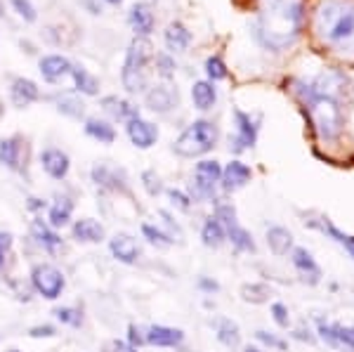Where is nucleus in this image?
Here are the masks:
<instances>
[{
    "label": "nucleus",
    "mask_w": 354,
    "mask_h": 352,
    "mask_svg": "<svg viewBox=\"0 0 354 352\" xmlns=\"http://www.w3.org/2000/svg\"><path fill=\"white\" fill-rule=\"evenodd\" d=\"M71 66H73L71 62L62 55H48L41 59V73L45 81H50V83H57L59 78H64L66 73H71Z\"/></svg>",
    "instance_id": "a211bd4d"
},
{
    "label": "nucleus",
    "mask_w": 354,
    "mask_h": 352,
    "mask_svg": "<svg viewBox=\"0 0 354 352\" xmlns=\"http://www.w3.org/2000/svg\"><path fill=\"white\" fill-rule=\"evenodd\" d=\"M104 3H109V5H118V3H123V0H104Z\"/></svg>",
    "instance_id": "6e6d98bb"
},
{
    "label": "nucleus",
    "mask_w": 354,
    "mask_h": 352,
    "mask_svg": "<svg viewBox=\"0 0 354 352\" xmlns=\"http://www.w3.org/2000/svg\"><path fill=\"white\" fill-rule=\"evenodd\" d=\"M109 251L113 258L118 260V263L123 265H135L137 260L142 258V248L140 243H137L135 237L125 234V232H121V234H113L111 241H109Z\"/></svg>",
    "instance_id": "6e6552de"
},
{
    "label": "nucleus",
    "mask_w": 354,
    "mask_h": 352,
    "mask_svg": "<svg viewBox=\"0 0 354 352\" xmlns=\"http://www.w3.org/2000/svg\"><path fill=\"white\" fill-rule=\"evenodd\" d=\"M55 317L64 326H71V328H78V326L83 324V312L78 310V308H71V305H66V308H57Z\"/></svg>",
    "instance_id": "c9c22d12"
},
{
    "label": "nucleus",
    "mask_w": 354,
    "mask_h": 352,
    "mask_svg": "<svg viewBox=\"0 0 354 352\" xmlns=\"http://www.w3.org/2000/svg\"><path fill=\"white\" fill-rule=\"evenodd\" d=\"M153 59V48L147 38L137 36L128 48L125 55V64H123V88L128 93H140L147 88V64Z\"/></svg>",
    "instance_id": "20e7f679"
},
{
    "label": "nucleus",
    "mask_w": 354,
    "mask_h": 352,
    "mask_svg": "<svg viewBox=\"0 0 354 352\" xmlns=\"http://www.w3.org/2000/svg\"><path fill=\"white\" fill-rule=\"evenodd\" d=\"M192 100H194V104H196V109H201V111L210 109V106L215 104V100H218V90H215L213 81H198V83H194Z\"/></svg>",
    "instance_id": "393cba45"
},
{
    "label": "nucleus",
    "mask_w": 354,
    "mask_h": 352,
    "mask_svg": "<svg viewBox=\"0 0 354 352\" xmlns=\"http://www.w3.org/2000/svg\"><path fill=\"white\" fill-rule=\"evenodd\" d=\"M168 198L173 201V206L180 208V211H189L192 208V198L180 189H168Z\"/></svg>",
    "instance_id": "37998d69"
},
{
    "label": "nucleus",
    "mask_w": 354,
    "mask_h": 352,
    "mask_svg": "<svg viewBox=\"0 0 354 352\" xmlns=\"http://www.w3.org/2000/svg\"><path fill=\"white\" fill-rule=\"evenodd\" d=\"M165 45H168V50H173V53H182V50L189 48L192 43V33L187 31L185 24H180V21H173L168 28H165Z\"/></svg>",
    "instance_id": "b1692460"
},
{
    "label": "nucleus",
    "mask_w": 354,
    "mask_h": 352,
    "mask_svg": "<svg viewBox=\"0 0 354 352\" xmlns=\"http://www.w3.org/2000/svg\"><path fill=\"white\" fill-rule=\"evenodd\" d=\"M218 223L225 227V230H230V227H234V225H239L236 223V211H234V206L232 203H218L215 206V215H213Z\"/></svg>",
    "instance_id": "e433bc0d"
},
{
    "label": "nucleus",
    "mask_w": 354,
    "mask_h": 352,
    "mask_svg": "<svg viewBox=\"0 0 354 352\" xmlns=\"http://www.w3.org/2000/svg\"><path fill=\"white\" fill-rule=\"evenodd\" d=\"M267 246L274 255H286L293 251V234L286 227H270L267 230Z\"/></svg>",
    "instance_id": "412c9836"
},
{
    "label": "nucleus",
    "mask_w": 354,
    "mask_h": 352,
    "mask_svg": "<svg viewBox=\"0 0 354 352\" xmlns=\"http://www.w3.org/2000/svg\"><path fill=\"white\" fill-rule=\"evenodd\" d=\"M201 239L208 248H218L227 239V230L215 218H208L201 227Z\"/></svg>",
    "instance_id": "cd10ccee"
},
{
    "label": "nucleus",
    "mask_w": 354,
    "mask_h": 352,
    "mask_svg": "<svg viewBox=\"0 0 354 352\" xmlns=\"http://www.w3.org/2000/svg\"><path fill=\"white\" fill-rule=\"evenodd\" d=\"M104 352H137V348H133L128 340L113 338V340H109V343L104 345Z\"/></svg>",
    "instance_id": "49530a36"
},
{
    "label": "nucleus",
    "mask_w": 354,
    "mask_h": 352,
    "mask_svg": "<svg viewBox=\"0 0 354 352\" xmlns=\"http://www.w3.org/2000/svg\"><path fill=\"white\" fill-rule=\"evenodd\" d=\"M31 237L36 239L38 243H41L43 248H48V251H55L57 246L62 243V237L57 234V232L50 227L45 220H41V218H36L31 223Z\"/></svg>",
    "instance_id": "4be33fe9"
},
{
    "label": "nucleus",
    "mask_w": 354,
    "mask_h": 352,
    "mask_svg": "<svg viewBox=\"0 0 354 352\" xmlns=\"http://www.w3.org/2000/svg\"><path fill=\"white\" fill-rule=\"evenodd\" d=\"M102 106H104V111L111 113L116 121H125V123H128L130 118L140 116L137 106H133L130 102H125V100H118V98H104V100H102Z\"/></svg>",
    "instance_id": "a878e982"
},
{
    "label": "nucleus",
    "mask_w": 354,
    "mask_h": 352,
    "mask_svg": "<svg viewBox=\"0 0 354 352\" xmlns=\"http://www.w3.org/2000/svg\"><path fill=\"white\" fill-rule=\"evenodd\" d=\"M156 64L161 66V69H158V71H161V76H165V78H170V76H173L175 62L170 59L168 55H158V57H156Z\"/></svg>",
    "instance_id": "09e8293b"
},
{
    "label": "nucleus",
    "mask_w": 354,
    "mask_h": 352,
    "mask_svg": "<svg viewBox=\"0 0 354 352\" xmlns=\"http://www.w3.org/2000/svg\"><path fill=\"white\" fill-rule=\"evenodd\" d=\"M241 300L243 303H250V305H262L267 303L272 296V288L267 284H260V281H253V284H243L241 286Z\"/></svg>",
    "instance_id": "c85d7f7f"
},
{
    "label": "nucleus",
    "mask_w": 354,
    "mask_h": 352,
    "mask_svg": "<svg viewBox=\"0 0 354 352\" xmlns=\"http://www.w3.org/2000/svg\"><path fill=\"white\" fill-rule=\"evenodd\" d=\"M128 343L133 345V348H140V345L147 343V331L142 326L137 324H130L128 326Z\"/></svg>",
    "instance_id": "c03bdc74"
},
{
    "label": "nucleus",
    "mask_w": 354,
    "mask_h": 352,
    "mask_svg": "<svg viewBox=\"0 0 354 352\" xmlns=\"http://www.w3.org/2000/svg\"><path fill=\"white\" fill-rule=\"evenodd\" d=\"M295 338H300V340H307V343H314V336L310 331H305V328H298V331L293 333Z\"/></svg>",
    "instance_id": "3c124183"
},
{
    "label": "nucleus",
    "mask_w": 354,
    "mask_h": 352,
    "mask_svg": "<svg viewBox=\"0 0 354 352\" xmlns=\"http://www.w3.org/2000/svg\"><path fill=\"white\" fill-rule=\"evenodd\" d=\"M215 142H218V128H215V123L194 121L192 126L175 140L173 149H175V154H180L185 158H194L213 149Z\"/></svg>",
    "instance_id": "39448f33"
},
{
    "label": "nucleus",
    "mask_w": 354,
    "mask_h": 352,
    "mask_svg": "<svg viewBox=\"0 0 354 352\" xmlns=\"http://www.w3.org/2000/svg\"><path fill=\"white\" fill-rule=\"evenodd\" d=\"M205 73H208L210 81H222V78H227L225 62H222L220 57H208V59H205Z\"/></svg>",
    "instance_id": "4c0bfd02"
},
{
    "label": "nucleus",
    "mask_w": 354,
    "mask_h": 352,
    "mask_svg": "<svg viewBox=\"0 0 354 352\" xmlns=\"http://www.w3.org/2000/svg\"><path fill=\"white\" fill-rule=\"evenodd\" d=\"M71 234H73V239L81 243H100V241H104V227L93 218H81L73 223Z\"/></svg>",
    "instance_id": "2eb2a0df"
},
{
    "label": "nucleus",
    "mask_w": 354,
    "mask_h": 352,
    "mask_svg": "<svg viewBox=\"0 0 354 352\" xmlns=\"http://www.w3.org/2000/svg\"><path fill=\"white\" fill-rule=\"evenodd\" d=\"M41 166L53 180H64L68 175V168H71V161H68V156L62 149L50 147V149H45L41 154Z\"/></svg>",
    "instance_id": "f8f14e48"
},
{
    "label": "nucleus",
    "mask_w": 354,
    "mask_h": 352,
    "mask_svg": "<svg viewBox=\"0 0 354 352\" xmlns=\"http://www.w3.org/2000/svg\"><path fill=\"white\" fill-rule=\"evenodd\" d=\"M10 95H12V102L17 106H28L41 98V90H38V85L33 81H28V78H15Z\"/></svg>",
    "instance_id": "6ab92c4d"
},
{
    "label": "nucleus",
    "mask_w": 354,
    "mask_h": 352,
    "mask_svg": "<svg viewBox=\"0 0 354 352\" xmlns=\"http://www.w3.org/2000/svg\"><path fill=\"white\" fill-rule=\"evenodd\" d=\"M177 104V90L168 88V85H156L147 93V106L151 111H170Z\"/></svg>",
    "instance_id": "f3484780"
},
{
    "label": "nucleus",
    "mask_w": 354,
    "mask_h": 352,
    "mask_svg": "<svg viewBox=\"0 0 354 352\" xmlns=\"http://www.w3.org/2000/svg\"><path fill=\"white\" fill-rule=\"evenodd\" d=\"M342 76L338 73H324L312 83H300L298 93L310 109V118L317 133L324 140H335L342 130V106H340V88Z\"/></svg>",
    "instance_id": "f257e3e1"
},
{
    "label": "nucleus",
    "mask_w": 354,
    "mask_h": 352,
    "mask_svg": "<svg viewBox=\"0 0 354 352\" xmlns=\"http://www.w3.org/2000/svg\"><path fill=\"white\" fill-rule=\"evenodd\" d=\"M215 331H218V340L227 348H239L241 343V331H239V324L232 319H218L215 324Z\"/></svg>",
    "instance_id": "c756f323"
},
{
    "label": "nucleus",
    "mask_w": 354,
    "mask_h": 352,
    "mask_svg": "<svg viewBox=\"0 0 354 352\" xmlns=\"http://www.w3.org/2000/svg\"><path fill=\"white\" fill-rule=\"evenodd\" d=\"M5 352H21V350H15V348H12V350H5Z\"/></svg>",
    "instance_id": "13d9d810"
},
{
    "label": "nucleus",
    "mask_w": 354,
    "mask_h": 352,
    "mask_svg": "<svg viewBox=\"0 0 354 352\" xmlns=\"http://www.w3.org/2000/svg\"><path fill=\"white\" fill-rule=\"evenodd\" d=\"M222 187H225L227 192H236L241 189L250 183V168L245 166L241 161H232L227 163V168L222 170V178H220Z\"/></svg>",
    "instance_id": "4468645a"
},
{
    "label": "nucleus",
    "mask_w": 354,
    "mask_h": 352,
    "mask_svg": "<svg viewBox=\"0 0 354 352\" xmlns=\"http://www.w3.org/2000/svg\"><path fill=\"white\" fill-rule=\"evenodd\" d=\"M198 286H201L203 291H218V281H210V279H201Z\"/></svg>",
    "instance_id": "603ef678"
},
{
    "label": "nucleus",
    "mask_w": 354,
    "mask_h": 352,
    "mask_svg": "<svg viewBox=\"0 0 354 352\" xmlns=\"http://www.w3.org/2000/svg\"><path fill=\"white\" fill-rule=\"evenodd\" d=\"M5 268V251H0V270Z\"/></svg>",
    "instance_id": "5fc2aeb1"
},
{
    "label": "nucleus",
    "mask_w": 354,
    "mask_h": 352,
    "mask_svg": "<svg viewBox=\"0 0 354 352\" xmlns=\"http://www.w3.org/2000/svg\"><path fill=\"white\" fill-rule=\"evenodd\" d=\"M255 338L260 340V343H265L267 348H277V350H286L288 343L281 338H277L274 333H267V331H255Z\"/></svg>",
    "instance_id": "a19ab883"
},
{
    "label": "nucleus",
    "mask_w": 354,
    "mask_h": 352,
    "mask_svg": "<svg viewBox=\"0 0 354 352\" xmlns=\"http://www.w3.org/2000/svg\"><path fill=\"white\" fill-rule=\"evenodd\" d=\"M12 5L26 21H36V10H33V5L28 0H12Z\"/></svg>",
    "instance_id": "a18cd8bd"
},
{
    "label": "nucleus",
    "mask_w": 354,
    "mask_h": 352,
    "mask_svg": "<svg viewBox=\"0 0 354 352\" xmlns=\"http://www.w3.org/2000/svg\"><path fill=\"white\" fill-rule=\"evenodd\" d=\"M45 203L41 201V198H28V208H43Z\"/></svg>",
    "instance_id": "864d4df0"
},
{
    "label": "nucleus",
    "mask_w": 354,
    "mask_h": 352,
    "mask_svg": "<svg viewBox=\"0 0 354 352\" xmlns=\"http://www.w3.org/2000/svg\"><path fill=\"white\" fill-rule=\"evenodd\" d=\"M227 239L232 241V246L236 248V251H250V253L255 251L253 237H250V232H248V230H243L241 225L230 227V230H227Z\"/></svg>",
    "instance_id": "7c9ffc66"
},
{
    "label": "nucleus",
    "mask_w": 354,
    "mask_h": 352,
    "mask_svg": "<svg viewBox=\"0 0 354 352\" xmlns=\"http://www.w3.org/2000/svg\"><path fill=\"white\" fill-rule=\"evenodd\" d=\"M125 130H128V138L137 149H149V147L156 145V140H158V128L153 126L151 121H145L142 116L130 118Z\"/></svg>",
    "instance_id": "1a4fd4ad"
},
{
    "label": "nucleus",
    "mask_w": 354,
    "mask_h": 352,
    "mask_svg": "<svg viewBox=\"0 0 354 352\" xmlns=\"http://www.w3.org/2000/svg\"><path fill=\"white\" fill-rule=\"evenodd\" d=\"M85 133L93 140L102 142V145H111V142L116 140V130H113L111 123L100 121V118H88V121H85Z\"/></svg>",
    "instance_id": "bb28decb"
},
{
    "label": "nucleus",
    "mask_w": 354,
    "mask_h": 352,
    "mask_svg": "<svg viewBox=\"0 0 354 352\" xmlns=\"http://www.w3.org/2000/svg\"><path fill=\"white\" fill-rule=\"evenodd\" d=\"M71 76H73V81H76V88L81 90L83 95L100 93V83H97V78L90 76V73L85 69H81V66H71Z\"/></svg>",
    "instance_id": "2f4dec72"
},
{
    "label": "nucleus",
    "mask_w": 354,
    "mask_h": 352,
    "mask_svg": "<svg viewBox=\"0 0 354 352\" xmlns=\"http://www.w3.org/2000/svg\"><path fill=\"white\" fill-rule=\"evenodd\" d=\"M128 19H130V26H133V31L140 38H147L153 31V12H151L149 5L135 3L133 8H130V17H128Z\"/></svg>",
    "instance_id": "dca6fc26"
},
{
    "label": "nucleus",
    "mask_w": 354,
    "mask_h": 352,
    "mask_svg": "<svg viewBox=\"0 0 354 352\" xmlns=\"http://www.w3.org/2000/svg\"><path fill=\"white\" fill-rule=\"evenodd\" d=\"M272 317H274V322H277L281 328H288L290 324V315H288V308L283 303H274L272 305Z\"/></svg>",
    "instance_id": "79ce46f5"
},
{
    "label": "nucleus",
    "mask_w": 354,
    "mask_h": 352,
    "mask_svg": "<svg viewBox=\"0 0 354 352\" xmlns=\"http://www.w3.org/2000/svg\"><path fill=\"white\" fill-rule=\"evenodd\" d=\"M12 246V234L10 232H0V251H8Z\"/></svg>",
    "instance_id": "8fccbe9b"
},
{
    "label": "nucleus",
    "mask_w": 354,
    "mask_h": 352,
    "mask_svg": "<svg viewBox=\"0 0 354 352\" xmlns=\"http://www.w3.org/2000/svg\"><path fill=\"white\" fill-rule=\"evenodd\" d=\"M142 183H145V189L149 196H158L163 192V185H161V178H158L153 170H145L142 173Z\"/></svg>",
    "instance_id": "ea45409f"
},
{
    "label": "nucleus",
    "mask_w": 354,
    "mask_h": 352,
    "mask_svg": "<svg viewBox=\"0 0 354 352\" xmlns=\"http://www.w3.org/2000/svg\"><path fill=\"white\" fill-rule=\"evenodd\" d=\"M243 352H262V350H258V348H245Z\"/></svg>",
    "instance_id": "4d7b16f0"
},
{
    "label": "nucleus",
    "mask_w": 354,
    "mask_h": 352,
    "mask_svg": "<svg viewBox=\"0 0 354 352\" xmlns=\"http://www.w3.org/2000/svg\"><path fill=\"white\" fill-rule=\"evenodd\" d=\"M142 234H145V239L153 243V246H158V248H168V246H173V239L168 237V232H163V230H158V227H153L149 223H145L142 225Z\"/></svg>",
    "instance_id": "f704fd0d"
},
{
    "label": "nucleus",
    "mask_w": 354,
    "mask_h": 352,
    "mask_svg": "<svg viewBox=\"0 0 354 352\" xmlns=\"http://www.w3.org/2000/svg\"><path fill=\"white\" fill-rule=\"evenodd\" d=\"M319 230H322L324 234H328L330 239L338 241L340 246H345V251L354 258V237L352 234H345V232H340L338 227L330 223V220H324V223H319Z\"/></svg>",
    "instance_id": "473e14b6"
},
{
    "label": "nucleus",
    "mask_w": 354,
    "mask_h": 352,
    "mask_svg": "<svg viewBox=\"0 0 354 352\" xmlns=\"http://www.w3.org/2000/svg\"><path fill=\"white\" fill-rule=\"evenodd\" d=\"M317 31L328 45L354 50V5L324 3L317 12Z\"/></svg>",
    "instance_id": "7ed1b4c3"
},
{
    "label": "nucleus",
    "mask_w": 354,
    "mask_h": 352,
    "mask_svg": "<svg viewBox=\"0 0 354 352\" xmlns=\"http://www.w3.org/2000/svg\"><path fill=\"white\" fill-rule=\"evenodd\" d=\"M290 260H293V268L298 270V275L302 277V281H307V284H319L322 281V268L317 265V260L312 258V253L307 251V248H293L290 251Z\"/></svg>",
    "instance_id": "9d476101"
},
{
    "label": "nucleus",
    "mask_w": 354,
    "mask_h": 352,
    "mask_svg": "<svg viewBox=\"0 0 354 352\" xmlns=\"http://www.w3.org/2000/svg\"><path fill=\"white\" fill-rule=\"evenodd\" d=\"M73 215V201L66 196L57 198V201L50 206V213H48V225L53 227V230H59V227H66L68 220H71Z\"/></svg>",
    "instance_id": "5701e85b"
},
{
    "label": "nucleus",
    "mask_w": 354,
    "mask_h": 352,
    "mask_svg": "<svg viewBox=\"0 0 354 352\" xmlns=\"http://www.w3.org/2000/svg\"><path fill=\"white\" fill-rule=\"evenodd\" d=\"M21 154H24V145L21 138H8L0 142V163H5L8 168L19 170L21 168Z\"/></svg>",
    "instance_id": "aec40b11"
},
{
    "label": "nucleus",
    "mask_w": 354,
    "mask_h": 352,
    "mask_svg": "<svg viewBox=\"0 0 354 352\" xmlns=\"http://www.w3.org/2000/svg\"><path fill=\"white\" fill-rule=\"evenodd\" d=\"M185 340V331L173 326H163V324H153L147 328V343L156 345V348H175Z\"/></svg>",
    "instance_id": "ddd939ff"
},
{
    "label": "nucleus",
    "mask_w": 354,
    "mask_h": 352,
    "mask_svg": "<svg viewBox=\"0 0 354 352\" xmlns=\"http://www.w3.org/2000/svg\"><path fill=\"white\" fill-rule=\"evenodd\" d=\"M93 180L102 187H109V189H118V187H123L121 183H118V173L109 166H95L93 168Z\"/></svg>",
    "instance_id": "72a5a7b5"
},
{
    "label": "nucleus",
    "mask_w": 354,
    "mask_h": 352,
    "mask_svg": "<svg viewBox=\"0 0 354 352\" xmlns=\"http://www.w3.org/2000/svg\"><path fill=\"white\" fill-rule=\"evenodd\" d=\"M222 178V168L220 163L210 161V158H203V161L196 163V168H194V189H196V196L201 198H210L215 192V187H218Z\"/></svg>",
    "instance_id": "0eeeda50"
},
{
    "label": "nucleus",
    "mask_w": 354,
    "mask_h": 352,
    "mask_svg": "<svg viewBox=\"0 0 354 352\" xmlns=\"http://www.w3.org/2000/svg\"><path fill=\"white\" fill-rule=\"evenodd\" d=\"M234 118H236V138H234V149L236 151H243L248 147L255 145L258 140V126L250 121V116L241 109L234 111Z\"/></svg>",
    "instance_id": "9b49d317"
},
{
    "label": "nucleus",
    "mask_w": 354,
    "mask_h": 352,
    "mask_svg": "<svg viewBox=\"0 0 354 352\" xmlns=\"http://www.w3.org/2000/svg\"><path fill=\"white\" fill-rule=\"evenodd\" d=\"M31 286L38 296H43L45 300H57L64 293L66 279L62 275V270H57L50 263H38L31 270Z\"/></svg>",
    "instance_id": "423d86ee"
},
{
    "label": "nucleus",
    "mask_w": 354,
    "mask_h": 352,
    "mask_svg": "<svg viewBox=\"0 0 354 352\" xmlns=\"http://www.w3.org/2000/svg\"><path fill=\"white\" fill-rule=\"evenodd\" d=\"M333 333H335V340H338V348L345 345V348L354 350V326L333 324Z\"/></svg>",
    "instance_id": "58836bf2"
},
{
    "label": "nucleus",
    "mask_w": 354,
    "mask_h": 352,
    "mask_svg": "<svg viewBox=\"0 0 354 352\" xmlns=\"http://www.w3.org/2000/svg\"><path fill=\"white\" fill-rule=\"evenodd\" d=\"M55 333H57V328L50 326V324H41V326L28 328V336H31V338H53Z\"/></svg>",
    "instance_id": "de8ad7c7"
},
{
    "label": "nucleus",
    "mask_w": 354,
    "mask_h": 352,
    "mask_svg": "<svg viewBox=\"0 0 354 352\" xmlns=\"http://www.w3.org/2000/svg\"><path fill=\"white\" fill-rule=\"evenodd\" d=\"M302 28L300 0H262L258 17V33L272 50H281L298 38Z\"/></svg>",
    "instance_id": "f03ea898"
}]
</instances>
